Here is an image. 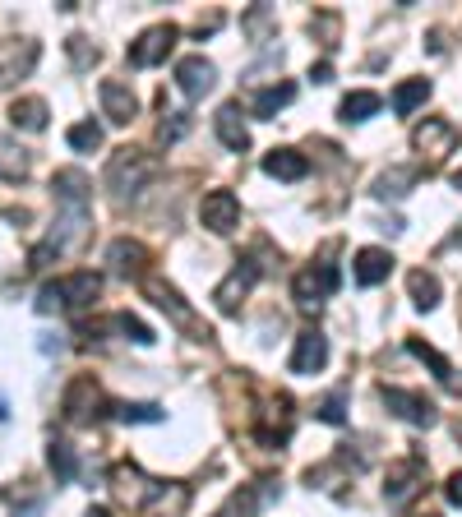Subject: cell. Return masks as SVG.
Instances as JSON below:
<instances>
[{"mask_svg":"<svg viewBox=\"0 0 462 517\" xmlns=\"http://www.w3.org/2000/svg\"><path fill=\"white\" fill-rule=\"evenodd\" d=\"M158 171H162V162L148 148H116V153L107 157V171H102V185L111 190V199H139V194L148 190V185L158 181Z\"/></svg>","mask_w":462,"mask_h":517,"instance_id":"cell-1","label":"cell"},{"mask_svg":"<svg viewBox=\"0 0 462 517\" xmlns=\"http://www.w3.org/2000/svg\"><path fill=\"white\" fill-rule=\"evenodd\" d=\"M102 296V277L98 273H70L61 282H47L37 291V314H79Z\"/></svg>","mask_w":462,"mask_h":517,"instance_id":"cell-2","label":"cell"},{"mask_svg":"<svg viewBox=\"0 0 462 517\" xmlns=\"http://www.w3.org/2000/svg\"><path fill=\"white\" fill-rule=\"evenodd\" d=\"M37 61H42V47H37L33 37H10V42H0V93L14 88L19 79H28V74L37 70Z\"/></svg>","mask_w":462,"mask_h":517,"instance_id":"cell-3","label":"cell"},{"mask_svg":"<svg viewBox=\"0 0 462 517\" xmlns=\"http://www.w3.org/2000/svg\"><path fill=\"white\" fill-rule=\"evenodd\" d=\"M379 397H384V407L398 416V421H407V425H416V430H430V425H439V411H435V402L430 397H421V393H412V388H379Z\"/></svg>","mask_w":462,"mask_h":517,"instance_id":"cell-4","label":"cell"},{"mask_svg":"<svg viewBox=\"0 0 462 517\" xmlns=\"http://www.w3.org/2000/svg\"><path fill=\"white\" fill-rule=\"evenodd\" d=\"M176 37H181V28H176V24L144 28V33L130 42V65H139V70H153V65H162L171 56V47H176Z\"/></svg>","mask_w":462,"mask_h":517,"instance_id":"cell-5","label":"cell"},{"mask_svg":"<svg viewBox=\"0 0 462 517\" xmlns=\"http://www.w3.org/2000/svg\"><path fill=\"white\" fill-rule=\"evenodd\" d=\"M333 291H338V268L333 264H315V268H305V273L292 277V296L301 310H319Z\"/></svg>","mask_w":462,"mask_h":517,"instance_id":"cell-6","label":"cell"},{"mask_svg":"<svg viewBox=\"0 0 462 517\" xmlns=\"http://www.w3.org/2000/svg\"><path fill=\"white\" fill-rule=\"evenodd\" d=\"M102 402H107V397H102V384H98V379H93V374H79V379L65 388L61 411H65V421H70V425H88L93 416H98Z\"/></svg>","mask_w":462,"mask_h":517,"instance_id":"cell-7","label":"cell"},{"mask_svg":"<svg viewBox=\"0 0 462 517\" xmlns=\"http://www.w3.org/2000/svg\"><path fill=\"white\" fill-rule=\"evenodd\" d=\"M199 222H204L213 236H231V231L241 227V199L231 190H208L199 199Z\"/></svg>","mask_w":462,"mask_h":517,"instance_id":"cell-8","label":"cell"},{"mask_svg":"<svg viewBox=\"0 0 462 517\" xmlns=\"http://www.w3.org/2000/svg\"><path fill=\"white\" fill-rule=\"evenodd\" d=\"M421 485H426V462L421 457H398V462H389V476H384V499L402 508Z\"/></svg>","mask_w":462,"mask_h":517,"instance_id":"cell-9","label":"cell"},{"mask_svg":"<svg viewBox=\"0 0 462 517\" xmlns=\"http://www.w3.org/2000/svg\"><path fill=\"white\" fill-rule=\"evenodd\" d=\"M259 273H264V268H259L255 259H241V264L231 268L227 282H222V287L213 291V301H218V310H222V314H241V301L250 296V291H255Z\"/></svg>","mask_w":462,"mask_h":517,"instance_id":"cell-10","label":"cell"},{"mask_svg":"<svg viewBox=\"0 0 462 517\" xmlns=\"http://www.w3.org/2000/svg\"><path fill=\"white\" fill-rule=\"evenodd\" d=\"M144 291H148V301L158 305L162 314H171V319H176V324H181V328H195V333H199V342H204V337H208V328H199L195 310H190V305L181 301V291L171 287V282H162V277H153V273H148V277H144Z\"/></svg>","mask_w":462,"mask_h":517,"instance_id":"cell-11","label":"cell"},{"mask_svg":"<svg viewBox=\"0 0 462 517\" xmlns=\"http://www.w3.org/2000/svg\"><path fill=\"white\" fill-rule=\"evenodd\" d=\"M107 264L116 277H134V282H144L148 277V264H153V254H148L144 241H130V236H121V241L107 245Z\"/></svg>","mask_w":462,"mask_h":517,"instance_id":"cell-12","label":"cell"},{"mask_svg":"<svg viewBox=\"0 0 462 517\" xmlns=\"http://www.w3.org/2000/svg\"><path fill=\"white\" fill-rule=\"evenodd\" d=\"M190 504V490L176 481H148L144 485V517H181Z\"/></svg>","mask_w":462,"mask_h":517,"instance_id":"cell-13","label":"cell"},{"mask_svg":"<svg viewBox=\"0 0 462 517\" xmlns=\"http://www.w3.org/2000/svg\"><path fill=\"white\" fill-rule=\"evenodd\" d=\"M213 84H218V65L208 61V56H181V61H176V88H181L185 97L213 93Z\"/></svg>","mask_w":462,"mask_h":517,"instance_id":"cell-14","label":"cell"},{"mask_svg":"<svg viewBox=\"0 0 462 517\" xmlns=\"http://www.w3.org/2000/svg\"><path fill=\"white\" fill-rule=\"evenodd\" d=\"M98 97H102V116H107L111 125H130L134 116H139V97H134V88L121 84V79H102Z\"/></svg>","mask_w":462,"mask_h":517,"instance_id":"cell-15","label":"cell"},{"mask_svg":"<svg viewBox=\"0 0 462 517\" xmlns=\"http://www.w3.org/2000/svg\"><path fill=\"white\" fill-rule=\"evenodd\" d=\"M61 213H56V231H51V245H56V254L74 250V245L84 241V231H88V204H56Z\"/></svg>","mask_w":462,"mask_h":517,"instance_id":"cell-16","label":"cell"},{"mask_svg":"<svg viewBox=\"0 0 462 517\" xmlns=\"http://www.w3.org/2000/svg\"><path fill=\"white\" fill-rule=\"evenodd\" d=\"M278 494L282 490H278L273 476H264V481H255V485H241V490L231 494V504H227V513H222V517H259V508L273 504Z\"/></svg>","mask_w":462,"mask_h":517,"instance_id":"cell-17","label":"cell"},{"mask_svg":"<svg viewBox=\"0 0 462 517\" xmlns=\"http://www.w3.org/2000/svg\"><path fill=\"white\" fill-rule=\"evenodd\" d=\"M292 374H319L324 370V365H329V337L324 333H315V328H310V333H301L296 337V347H292Z\"/></svg>","mask_w":462,"mask_h":517,"instance_id":"cell-18","label":"cell"},{"mask_svg":"<svg viewBox=\"0 0 462 517\" xmlns=\"http://www.w3.org/2000/svg\"><path fill=\"white\" fill-rule=\"evenodd\" d=\"M213 130H218L222 148H231V153H245V148H250V130H245L241 102H222L218 116H213Z\"/></svg>","mask_w":462,"mask_h":517,"instance_id":"cell-19","label":"cell"},{"mask_svg":"<svg viewBox=\"0 0 462 517\" xmlns=\"http://www.w3.org/2000/svg\"><path fill=\"white\" fill-rule=\"evenodd\" d=\"M393 273V254L379 250V245H365V250H356L352 259V277L361 282V287H379L384 277Z\"/></svg>","mask_w":462,"mask_h":517,"instance_id":"cell-20","label":"cell"},{"mask_svg":"<svg viewBox=\"0 0 462 517\" xmlns=\"http://www.w3.org/2000/svg\"><path fill=\"white\" fill-rule=\"evenodd\" d=\"M51 194H56V204H93V181H88L84 171H56L51 176Z\"/></svg>","mask_w":462,"mask_h":517,"instance_id":"cell-21","label":"cell"},{"mask_svg":"<svg viewBox=\"0 0 462 517\" xmlns=\"http://www.w3.org/2000/svg\"><path fill=\"white\" fill-rule=\"evenodd\" d=\"M264 171L278 176V181H305L310 176V157L296 153V148H273V153H264Z\"/></svg>","mask_w":462,"mask_h":517,"instance_id":"cell-22","label":"cell"},{"mask_svg":"<svg viewBox=\"0 0 462 517\" xmlns=\"http://www.w3.org/2000/svg\"><path fill=\"white\" fill-rule=\"evenodd\" d=\"M412 144L421 148V153H430V157H444L453 144H458V130H453L449 121H426V125H416Z\"/></svg>","mask_w":462,"mask_h":517,"instance_id":"cell-23","label":"cell"},{"mask_svg":"<svg viewBox=\"0 0 462 517\" xmlns=\"http://www.w3.org/2000/svg\"><path fill=\"white\" fill-rule=\"evenodd\" d=\"M47 102L42 97H14L10 102V125L14 130H24V134H42L47 130Z\"/></svg>","mask_w":462,"mask_h":517,"instance_id":"cell-24","label":"cell"},{"mask_svg":"<svg viewBox=\"0 0 462 517\" xmlns=\"http://www.w3.org/2000/svg\"><path fill=\"white\" fill-rule=\"evenodd\" d=\"M296 102V84H268L255 93V102H250V111H255L259 121H273L282 107H292Z\"/></svg>","mask_w":462,"mask_h":517,"instance_id":"cell-25","label":"cell"},{"mask_svg":"<svg viewBox=\"0 0 462 517\" xmlns=\"http://www.w3.org/2000/svg\"><path fill=\"white\" fill-rule=\"evenodd\" d=\"M379 107H384V97L370 93V88H356V93H347V97L338 102V116H342L347 125H361V121H370Z\"/></svg>","mask_w":462,"mask_h":517,"instance_id":"cell-26","label":"cell"},{"mask_svg":"<svg viewBox=\"0 0 462 517\" xmlns=\"http://www.w3.org/2000/svg\"><path fill=\"white\" fill-rule=\"evenodd\" d=\"M430 93H435V84L430 79H402L398 88H393V111L398 116H412L416 107H426Z\"/></svg>","mask_w":462,"mask_h":517,"instance_id":"cell-27","label":"cell"},{"mask_svg":"<svg viewBox=\"0 0 462 517\" xmlns=\"http://www.w3.org/2000/svg\"><path fill=\"white\" fill-rule=\"evenodd\" d=\"M407 291H412V305H416V310H435L439 296H444L439 277L426 273V268H412V273H407Z\"/></svg>","mask_w":462,"mask_h":517,"instance_id":"cell-28","label":"cell"},{"mask_svg":"<svg viewBox=\"0 0 462 517\" xmlns=\"http://www.w3.org/2000/svg\"><path fill=\"white\" fill-rule=\"evenodd\" d=\"M47 462H51V471H56V481L61 485H70L74 476H79V457H74V448L65 444V439H51Z\"/></svg>","mask_w":462,"mask_h":517,"instance_id":"cell-29","label":"cell"},{"mask_svg":"<svg viewBox=\"0 0 462 517\" xmlns=\"http://www.w3.org/2000/svg\"><path fill=\"white\" fill-rule=\"evenodd\" d=\"M407 351H412L416 361H426L430 370H435V379H439V384H449V388H453V365L444 361V356H439V351L430 347V342H421V337H407Z\"/></svg>","mask_w":462,"mask_h":517,"instance_id":"cell-30","label":"cell"},{"mask_svg":"<svg viewBox=\"0 0 462 517\" xmlns=\"http://www.w3.org/2000/svg\"><path fill=\"white\" fill-rule=\"evenodd\" d=\"M65 144L74 148V153H98L102 148V125L98 121H79L65 130Z\"/></svg>","mask_w":462,"mask_h":517,"instance_id":"cell-31","label":"cell"},{"mask_svg":"<svg viewBox=\"0 0 462 517\" xmlns=\"http://www.w3.org/2000/svg\"><path fill=\"white\" fill-rule=\"evenodd\" d=\"M116 421L121 425H158L162 407L158 402H121V407H116Z\"/></svg>","mask_w":462,"mask_h":517,"instance_id":"cell-32","label":"cell"},{"mask_svg":"<svg viewBox=\"0 0 462 517\" xmlns=\"http://www.w3.org/2000/svg\"><path fill=\"white\" fill-rule=\"evenodd\" d=\"M407 185H416V171L412 167H407V171H384V176L375 181V194H379V199H402Z\"/></svg>","mask_w":462,"mask_h":517,"instance_id":"cell-33","label":"cell"},{"mask_svg":"<svg viewBox=\"0 0 462 517\" xmlns=\"http://www.w3.org/2000/svg\"><path fill=\"white\" fill-rule=\"evenodd\" d=\"M65 51H70V61H74V70H93V65H98V56L102 51L93 47V42H88L84 33H74L70 42H65Z\"/></svg>","mask_w":462,"mask_h":517,"instance_id":"cell-34","label":"cell"},{"mask_svg":"<svg viewBox=\"0 0 462 517\" xmlns=\"http://www.w3.org/2000/svg\"><path fill=\"white\" fill-rule=\"evenodd\" d=\"M185 130H190V111H167L158 125V139L162 144H176V139H185Z\"/></svg>","mask_w":462,"mask_h":517,"instance_id":"cell-35","label":"cell"},{"mask_svg":"<svg viewBox=\"0 0 462 517\" xmlns=\"http://www.w3.org/2000/svg\"><path fill=\"white\" fill-rule=\"evenodd\" d=\"M116 328H121L130 342H139V347H148V342H153V328H148L144 319H134V314H116Z\"/></svg>","mask_w":462,"mask_h":517,"instance_id":"cell-36","label":"cell"},{"mask_svg":"<svg viewBox=\"0 0 462 517\" xmlns=\"http://www.w3.org/2000/svg\"><path fill=\"white\" fill-rule=\"evenodd\" d=\"M315 416H319L324 425H347V411H342V393H329V397H324V402L315 407Z\"/></svg>","mask_w":462,"mask_h":517,"instance_id":"cell-37","label":"cell"},{"mask_svg":"<svg viewBox=\"0 0 462 517\" xmlns=\"http://www.w3.org/2000/svg\"><path fill=\"white\" fill-rule=\"evenodd\" d=\"M444 499H449L453 508H462V471H453L449 481H444Z\"/></svg>","mask_w":462,"mask_h":517,"instance_id":"cell-38","label":"cell"},{"mask_svg":"<svg viewBox=\"0 0 462 517\" xmlns=\"http://www.w3.org/2000/svg\"><path fill=\"white\" fill-rule=\"evenodd\" d=\"M0 153H14V148L0 144ZM0 162H5V176H24V171H28V162H14V157H0Z\"/></svg>","mask_w":462,"mask_h":517,"instance_id":"cell-39","label":"cell"},{"mask_svg":"<svg viewBox=\"0 0 462 517\" xmlns=\"http://www.w3.org/2000/svg\"><path fill=\"white\" fill-rule=\"evenodd\" d=\"M310 79H315V84H329V79H333V65H329V61L310 65Z\"/></svg>","mask_w":462,"mask_h":517,"instance_id":"cell-40","label":"cell"},{"mask_svg":"<svg viewBox=\"0 0 462 517\" xmlns=\"http://www.w3.org/2000/svg\"><path fill=\"white\" fill-rule=\"evenodd\" d=\"M84 517H111V508H102V504H93V508H88V513Z\"/></svg>","mask_w":462,"mask_h":517,"instance_id":"cell-41","label":"cell"},{"mask_svg":"<svg viewBox=\"0 0 462 517\" xmlns=\"http://www.w3.org/2000/svg\"><path fill=\"white\" fill-rule=\"evenodd\" d=\"M453 190H462V171H453Z\"/></svg>","mask_w":462,"mask_h":517,"instance_id":"cell-42","label":"cell"},{"mask_svg":"<svg viewBox=\"0 0 462 517\" xmlns=\"http://www.w3.org/2000/svg\"><path fill=\"white\" fill-rule=\"evenodd\" d=\"M421 517H439V513H421Z\"/></svg>","mask_w":462,"mask_h":517,"instance_id":"cell-43","label":"cell"},{"mask_svg":"<svg viewBox=\"0 0 462 517\" xmlns=\"http://www.w3.org/2000/svg\"><path fill=\"white\" fill-rule=\"evenodd\" d=\"M24 517H33V513H24Z\"/></svg>","mask_w":462,"mask_h":517,"instance_id":"cell-44","label":"cell"}]
</instances>
